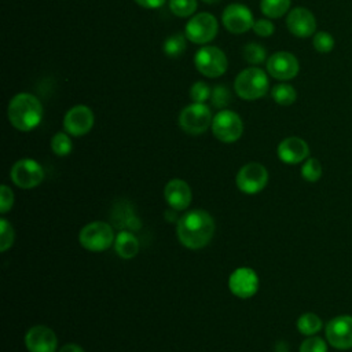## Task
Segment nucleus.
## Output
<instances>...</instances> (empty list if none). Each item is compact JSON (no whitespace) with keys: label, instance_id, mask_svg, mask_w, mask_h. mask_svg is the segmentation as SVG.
<instances>
[{"label":"nucleus","instance_id":"obj_1","mask_svg":"<svg viewBox=\"0 0 352 352\" xmlns=\"http://www.w3.org/2000/svg\"><path fill=\"white\" fill-rule=\"evenodd\" d=\"M176 232L183 246L192 250L202 249L214 234V220L206 210H190L179 219Z\"/></svg>","mask_w":352,"mask_h":352},{"label":"nucleus","instance_id":"obj_2","mask_svg":"<svg viewBox=\"0 0 352 352\" xmlns=\"http://www.w3.org/2000/svg\"><path fill=\"white\" fill-rule=\"evenodd\" d=\"M7 116L14 128L28 132L34 129L41 122L43 104L37 96L28 92H21L10 100Z\"/></svg>","mask_w":352,"mask_h":352},{"label":"nucleus","instance_id":"obj_3","mask_svg":"<svg viewBox=\"0 0 352 352\" xmlns=\"http://www.w3.org/2000/svg\"><path fill=\"white\" fill-rule=\"evenodd\" d=\"M268 77L260 67H248L242 70L234 81L236 95L245 100H256L263 98L268 91Z\"/></svg>","mask_w":352,"mask_h":352},{"label":"nucleus","instance_id":"obj_4","mask_svg":"<svg viewBox=\"0 0 352 352\" xmlns=\"http://www.w3.org/2000/svg\"><path fill=\"white\" fill-rule=\"evenodd\" d=\"M194 65L197 70L205 77L216 78L226 73L228 60L226 54L213 45L201 47L194 56Z\"/></svg>","mask_w":352,"mask_h":352},{"label":"nucleus","instance_id":"obj_5","mask_svg":"<svg viewBox=\"0 0 352 352\" xmlns=\"http://www.w3.org/2000/svg\"><path fill=\"white\" fill-rule=\"evenodd\" d=\"M80 243L91 252H103L111 246L116 236L110 224L104 221H92L80 231Z\"/></svg>","mask_w":352,"mask_h":352},{"label":"nucleus","instance_id":"obj_6","mask_svg":"<svg viewBox=\"0 0 352 352\" xmlns=\"http://www.w3.org/2000/svg\"><path fill=\"white\" fill-rule=\"evenodd\" d=\"M212 113L205 103H191L179 116L180 128L190 135H201L212 126Z\"/></svg>","mask_w":352,"mask_h":352},{"label":"nucleus","instance_id":"obj_7","mask_svg":"<svg viewBox=\"0 0 352 352\" xmlns=\"http://www.w3.org/2000/svg\"><path fill=\"white\" fill-rule=\"evenodd\" d=\"M217 29V19L212 14L198 12L187 22L184 28V34L191 43L206 44L216 37Z\"/></svg>","mask_w":352,"mask_h":352},{"label":"nucleus","instance_id":"obj_8","mask_svg":"<svg viewBox=\"0 0 352 352\" xmlns=\"http://www.w3.org/2000/svg\"><path fill=\"white\" fill-rule=\"evenodd\" d=\"M213 135L224 143L236 142L243 132V122L241 117L232 110H220L212 121Z\"/></svg>","mask_w":352,"mask_h":352},{"label":"nucleus","instance_id":"obj_9","mask_svg":"<svg viewBox=\"0 0 352 352\" xmlns=\"http://www.w3.org/2000/svg\"><path fill=\"white\" fill-rule=\"evenodd\" d=\"M10 176L15 186L21 188H33L43 182L44 169L37 161L22 158L12 165Z\"/></svg>","mask_w":352,"mask_h":352},{"label":"nucleus","instance_id":"obj_10","mask_svg":"<svg viewBox=\"0 0 352 352\" xmlns=\"http://www.w3.org/2000/svg\"><path fill=\"white\" fill-rule=\"evenodd\" d=\"M268 182V172L264 165L258 162H249L243 165L236 173V186L245 194L260 192Z\"/></svg>","mask_w":352,"mask_h":352},{"label":"nucleus","instance_id":"obj_11","mask_svg":"<svg viewBox=\"0 0 352 352\" xmlns=\"http://www.w3.org/2000/svg\"><path fill=\"white\" fill-rule=\"evenodd\" d=\"M326 340L336 349L352 348V316L341 315L333 318L326 324Z\"/></svg>","mask_w":352,"mask_h":352},{"label":"nucleus","instance_id":"obj_12","mask_svg":"<svg viewBox=\"0 0 352 352\" xmlns=\"http://www.w3.org/2000/svg\"><path fill=\"white\" fill-rule=\"evenodd\" d=\"M221 22L224 28L235 34H241L253 28V15L250 10L239 3L228 4L221 15Z\"/></svg>","mask_w":352,"mask_h":352},{"label":"nucleus","instance_id":"obj_13","mask_svg":"<svg viewBox=\"0 0 352 352\" xmlns=\"http://www.w3.org/2000/svg\"><path fill=\"white\" fill-rule=\"evenodd\" d=\"M230 292L239 298H249L256 294L258 289V276L254 270L249 267H239L228 278Z\"/></svg>","mask_w":352,"mask_h":352},{"label":"nucleus","instance_id":"obj_14","mask_svg":"<svg viewBox=\"0 0 352 352\" xmlns=\"http://www.w3.org/2000/svg\"><path fill=\"white\" fill-rule=\"evenodd\" d=\"M298 70L297 58L287 51L275 52L267 60V72L276 80H292L298 74Z\"/></svg>","mask_w":352,"mask_h":352},{"label":"nucleus","instance_id":"obj_15","mask_svg":"<svg viewBox=\"0 0 352 352\" xmlns=\"http://www.w3.org/2000/svg\"><path fill=\"white\" fill-rule=\"evenodd\" d=\"M94 126V113L88 106H73L63 118V128L69 135L82 136Z\"/></svg>","mask_w":352,"mask_h":352},{"label":"nucleus","instance_id":"obj_16","mask_svg":"<svg viewBox=\"0 0 352 352\" xmlns=\"http://www.w3.org/2000/svg\"><path fill=\"white\" fill-rule=\"evenodd\" d=\"M25 345L29 352H55L58 340L50 327L37 324L28 330L25 336Z\"/></svg>","mask_w":352,"mask_h":352},{"label":"nucleus","instance_id":"obj_17","mask_svg":"<svg viewBox=\"0 0 352 352\" xmlns=\"http://www.w3.org/2000/svg\"><path fill=\"white\" fill-rule=\"evenodd\" d=\"M286 26L289 32L296 37H309L316 30V19L308 8L296 7L289 11Z\"/></svg>","mask_w":352,"mask_h":352},{"label":"nucleus","instance_id":"obj_18","mask_svg":"<svg viewBox=\"0 0 352 352\" xmlns=\"http://www.w3.org/2000/svg\"><path fill=\"white\" fill-rule=\"evenodd\" d=\"M278 157L285 164H298L308 158L309 155V147L307 142L297 136H290L283 139L276 148Z\"/></svg>","mask_w":352,"mask_h":352},{"label":"nucleus","instance_id":"obj_19","mask_svg":"<svg viewBox=\"0 0 352 352\" xmlns=\"http://www.w3.org/2000/svg\"><path fill=\"white\" fill-rule=\"evenodd\" d=\"M164 197L173 210H183L191 202V188L182 179H172L164 188Z\"/></svg>","mask_w":352,"mask_h":352},{"label":"nucleus","instance_id":"obj_20","mask_svg":"<svg viewBox=\"0 0 352 352\" xmlns=\"http://www.w3.org/2000/svg\"><path fill=\"white\" fill-rule=\"evenodd\" d=\"M114 249L117 252V254L121 257V258H125V260H129L132 257H135L139 252V241L138 238L124 230V231H120L118 235L116 236L114 239Z\"/></svg>","mask_w":352,"mask_h":352},{"label":"nucleus","instance_id":"obj_21","mask_svg":"<svg viewBox=\"0 0 352 352\" xmlns=\"http://www.w3.org/2000/svg\"><path fill=\"white\" fill-rule=\"evenodd\" d=\"M297 329L304 336H314L322 329V320L316 314L305 312L297 319Z\"/></svg>","mask_w":352,"mask_h":352},{"label":"nucleus","instance_id":"obj_22","mask_svg":"<svg viewBox=\"0 0 352 352\" xmlns=\"http://www.w3.org/2000/svg\"><path fill=\"white\" fill-rule=\"evenodd\" d=\"M292 0H261L260 10L268 18H280L290 8Z\"/></svg>","mask_w":352,"mask_h":352},{"label":"nucleus","instance_id":"obj_23","mask_svg":"<svg viewBox=\"0 0 352 352\" xmlns=\"http://www.w3.org/2000/svg\"><path fill=\"white\" fill-rule=\"evenodd\" d=\"M162 50L169 58L180 56L186 50V34L173 33L165 38Z\"/></svg>","mask_w":352,"mask_h":352},{"label":"nucleus","instance_id":"obj_24","mask_svg":"<svg viewBox=\"0 0 352 352\" xmlns=\"http://www.w3.org/2000/svg\"><path fill=\"white\" fill-rule=\"evenodd\" d=\"M272 99L280 106H290L297 99V92L290 84H278L271 91Z\"/></svg>","mask_w":352,"mask_h":352},{"label":"nucleus","instance_id":"obj_25","mask_svg":"<svg viewBox=\"0 0 352 352\" xmlns=\"http://www.w3.org/2000/svg\"><path fill=\"white\" fill-rule=\"evenodd\" d=\"M243 58L250 65H260L264 62L265 56H267V51L263 45H260L258 43H249L243 47L242 50Z\"/></svg>","mask_w":352,"mask_h":352},{"label":"nucleus","instance_id":"obj_26","mask_svg":"<svg viewBox=\"0 0 352 352\" xmlns=\"http://www.w3.org/2000/svg\"><path fill=\"white\" fill-rule=\"evenodd\" d=\"M72 148H73V143H72V140H70L67 133L58 132V133H55L52 136V139H51V150L56 155L65 157V155L70 154Z\"/></svg>","mask_w":352,"mask_h":352},{"label":"nucleus","instance_id":"obj_27","mask_svg":"<svg viewBox=\"0 0 352 352\" xmlns=\"http://www.w3.org/2000/svg\"><path fill=\"white\" fill-rule=\"evenodd\" d=\"M197 0H169L170 11L180 18L190 16L197 10Z\"/></svg>","mask_w":352,"mask_h":352},{"label":"nucleus","instance_id":"obj_28","mask_svg":"<svg viewBox=\"0 0 352 352\" xmlns=\"http://www.w3.org/2000/svg\"><path fill=\"white\" fill-rule=\"evenodd\" d=\"M301 176L311 183H315L320 179L322 176V165L316 158H308L302 164L301 168Z\"/></svg>","mask_w":352,"mask_h":352},{"label":"nucleus","instance_id":"obj_29","mask_svg":"<svg viewBox=\"0 0 352 352\" xmlns=\"http://www.w3.org/2000/svg\"><path fill=\"white\" fill-rule=\"evenodd\" d=\"M312 44L318 52L327 54V52L333 51L336 41H334V37L329 32H318L314 34Z\"/></svg>","mask_w":352,"mask_h":352},{"label":"nucleus","instance_id":"obj_30","mask_svg":"<svg viewBox=\"0 0 352 352\" xmlns=\"http://www.w3.org/2000/svg\"><path fill=\"white\" fill-rule=\"evenodd\" d=\"M210 94H212V91H210L209 85L204 81H197L190 88V98L195 103H204L205 100L209 99Z\"/></svg>","mask_w":352,"mask_h":352},{"label":"nucleus","instance_id":"obj_31","mask_svg":"<svg viewBox=\"0 0 352 352\" xmlns=\"http://www.w3.org/2000/svg\"><path fill=\"white\" fill-rule=\"evenodd\" d=\"M0 252H6L12 246L14 242V230L6 219L0 220Z\"/></svg>","mask_w":352,"mask_h":352},{"label":"nucleus","instance_id":"obj_32","mask_svg":"<svg viewBox=\"0 0 352 352\" xmlns=\"http://www.w3.org/2000/svg\"><path fill=\"white\" fill-rule=\"evenodd\" d=\"M210 98H212L210 100H212L213 106H214V107H219V109L226 107V106L230 103V100H231L230 91H228V88H227L226 85H217V87H214L213 91H212V94H210Z\"/></svg>","mask_w":352,"mask_h":352},{"label":"nucleus","instance_id":"obj_33","mask_svg":"<svg viewBox=\"0 0 352 352\" xmlns=\"http://www.w3.org/2000/svg\"><path fill=\"white\" fill-rule=\"evenodd\" d=\"M298 352H327V345L320 337H308L300 345Z\"/></svg>","mask_w":352,"mask_h":352},{"label":"nucleus","instance_id":"obj_34","mask_svg":"<svg viewBox=\"0 0 352 352\" xmlns=\"http://www.w3.org/2000/svg\"><path fill=\"white\" fill-rule=\"evenodd\" d=\"M252 29L260 37H270L274 33L275 26H274V23L270 19H258V21H256L253 23Z\"/></svg>","mask_w":352,"mask_h":352},{"label":"nucleus","instance_id":"obj_35","mask_svg":"<svg viewBox=\"0 0 352 352\" xmlns=\"http://www.w3.org/2000/svg\"><path fill=\"white\" fill-rule=\"evenodd\" d=\"M12 204H14V194L8 186L3 184L0 188V212L1 213L8 212L12 208Z\"/></svg>","mask_w":352,"mask_h":352},{"label":"nucleus","instance_id":"obj_36","mask_svg":"<svg viewBox=\"0 0 352 352\" xmlns=\"http://www.w3.org/2000/svg\"><path fill=\"white\" fill-rule=\"evenodd\" d=\"M135 1L144 8H158L165 3V0H135Z\"/></svg>","mask_w":352,"mask_h":352},{"label":"nucleus","instance_id":"obj_37","mask_svg":"<svg viewBox=\"0 0 352 352\" xmlns=\"http://www.w3.org/2000/svg\"><path fill=\"white\" fill-rule=\"evenodd\" d=\"M59 352H85L78 344H66L63 345Z\"/></svg>","mask_w":352,"mask_h":352},{"label":"nucleus","instance_id":"obj_38","mask_svg":"<svg viewBox=\"0 0 352 352\" xmlns=\"http://www.w3.org/2000/svg\"><path fill=\"white\" fill-rule=\"evenodd\" d=\"M205 3H209V4H213V3H217L219 0H204Z\"/></svg>","mask_w":352,"mask_h":352}]
</instances>
